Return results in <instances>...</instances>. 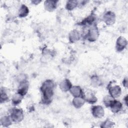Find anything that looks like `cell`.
<instances>
[{"instance_id":"9a60e30c","label":"cell","mask_w":128,"mask_h":128,"mask_svg":"<svg viewBox=\"0 0 128 128\" xmlns=\"http://www.w3.org/2000/svg\"><path fill=\"white\" fill-rule=\"evenodd\" d=\"M84 102L85 100L82 96L74 98L72 102L74 106L76 108H80L84 104Z\"/></svg>"},{"instance_id":"3957f363","label":"cell","mask_w":128,"mask_h":128,"mask_svg":"<svg viewBox=\"0 0 128 128\" xmlns=\"http://www.w3.org/2000/svg\"><path fill=\"white\" fill-rule=\"evenodd\" d=\"M10 117L12 122H21L24 117L22 110L21 108H13L10 111Z\"/></svg>"},{"instance_id":"5b68a950","label":"cell","mask_w":128,"mask_h":128,"mask_svg":"<svg viewBox=\"0 0 128 128\" xmlns=\"http://www.w3.org/2000/svg\"><path fill=\"white\" fill-rule=\"evenodd\" d=\"M108 89V90L109 95L114 98L119 97L121 94L122 90L120 87L118 85L112 86V84H110Z\"/></svg>"},{"instance_id":"d6986e66","label":"cell","mask_w":128,"mask_h":128,"mask_svg":"<svg viewBox=\"0 0 128 128\" xmlns=\"http://www.w3.org/2000/svg\"><path fill=\"white\" fill-rule=\"evenodd\" d=\"M23 96H22V94H20L17 92L12 96V104L14 106H16L18 104L20 103L23 98Z\"/></svg>"},{"instance_id":"7c38bea8","label":"cell","mask_w":128,"mask_h":128,"mask_svg":"<svg viewBox=\"0 0 128 128\" xmlns=\"http://www.w3.org/2000/svg\"><path fill=\"white\" fill-rule=\"evenodd\" d=\"M72 86L71 82L67 78L62 80L60 84V88L64 92H66L70 90Z\"/></svg>"},{"instance_id":"cb8c5ba5","label":"cell","mask_w":128,"mask_h":128,"mask_svg":"<svg viewBox=\"0 0 128 128\" xmlns=\"http://www.w3.org/2000/svg\"><path fill=\"white\" fill-rule=\"evenodd\" d=\"M114 124L110 120H106L102 124V125L100 126L102 128H111L113 126V125Z\"/></svg>"},{"instance_id":"277c9868","label":"cell","mask_w":128,"mask_h":128,"mask_svg":"<svg viewBox=\"0 0 128 128\" xmlns=\"http://www.w3.org/2000/svg\"><path fill=\"white\" fill-rule=\"evenodd\" d=\"M82 90V98H84L85 102L90 104H94L97 102V98L92 90L90 89H85Z\"/></svg>"},{"instance_id":"44dd1931","label":"cell","mask_w":128,"mask_h":128,"mask_svg":"<svg viewBox=\"0 0 128 128\" xmlns=\"http://www.w3.org/2000/svg\"><path fill=\"white\" fill-rule=\"evenodd\" d=\"M78 5V2L76 0H68L67 2L66 8L68 10H73Z\"/></svg>"},{"instance_id":"7a4b0ae2","label":"cell","mask_w":128,"mask_h":128,"mask_svg":"<svg viewBox=\"0 0 128 128\" xmlns=\"http://www.w3.org/2000/svg\"><path fill=\"white\" fill-rule=\"evenodd\" d=\"M99 32L98 28L96 25L94 24L89 28L84 36L88 41L94 42L97 40Z\"/></svg>"},{"instance_id":"8992f818","label":"cell","mask_w":128,"mask_h":128,"mask_svg":"<svg viewBox=\"0 0 128 128\" xmlns=\"http://www.w3.org/2000/svg\"><path fill=\"white\" fill-rule=\"evenodd\" d=\"M103 20L107 25H112L116 20V15L112 11H108L103 16Z\"/></svg>"},{"instance_id":"8fae6325","label":"cell","mask_w":128,"mask_h":128,"mask_svg":"<svg viewBox=\"0 0 128 128\" xmlns=\"http://www.w3.org/2000/svg\"><path fill=\"white\" fill-rule=\"evenodd\" d=\"M70 92L72 95L74 97H82L83 95V90L81 88L80 86H72L70 88Z\"/></svg>"},{"instance_id":"4fadbf2b","label":"cell","mask_w":128,"mask_h":128,"mask_svg":"<svg viewBox=\"0 0 128 128\" xmlns=\"http://www.w3.org/2000/svg\"><path fill=\"white\" fill-rule=\"evenodd\" d=\"M58 1L56 0H46L44 3L45 9L48 12H52L57 6Z\"/></svg>"},{"instance_id":"30bf717a","label":"cell","mask_w":128,"mask_h":128,"mask_svg":"<svg viewBox=\"0 0 128 128\" xmlns=\"http://www.w3.org/2000/svg\"><path fill=\"white\" fill-rule=\"evenodd\" d=\"M28 90V81H25L19 83V86L18 90V92L22 94V96H25Z\"/></svg>"},{"instance_id":"e0dca14e","label":"cell","mask_w":128,"mask_h":128,"mask_svg":"<svg viewBox=\"0 0 128 128\" xmlns=\"http://www.w3.org/2000/svg\"><path fill=\"white\" fill-rule=\"evenodd\" d=\"M95 17L93 15H90L86 18L80 24L84 25V26H92L94 24V22H95Z\"/></svg>"},{"instance_id":"ffe728a7","label":"cell","mask_w":128,"mask_h":128,"mask_svg":"<svg viewBox=\"0 0 128 128\" xmlns=\"http://www.w3.org/2000/svg\"><path fill=\"white\" fill-rule=\"evenodd\" d=\"M12 122L10 116H6L2 117L0 119V124L4 126H8L12 124Z\"/></svg>"},{"instance_id":"ac0fdd59","label":"cell","mask_w":128,"mask_h":128,"mask_svg":"<svg viewBox=\"0 0 128 128\" xmlns=\"http://www.w3.org/2000/svg\"><path fill=\"white\" fill-rule=\"evenodd\" d=\"M29 13L28 8L24 4H22L18 10V16L20 18H24Z\"/></svg>"},{"instance_id":"d4e9b609","label":"cell","mask_w":128,"mask_h":128,"mask_svg":"<svg viewBox=\"0 0 128 128\" xmlns=\"http://www.w3.org/2000/svg\"><path fill=\"white\" fill-rule=\"evenodd\" d=\"M122 83H123V85L124 86L127 88V86H128V79H127V78H124V80H123V82H122Z\"/></svg>"},{"instance_id":"7402d4cb","label":"cell","mask_w":128,"mask_h":128,"mask_svg":"<svg viewBox=\"0 0 128 128\" xmlns=\"http://www.w3.org/2000/svg\"><path fill=\"white\" fill-rule=\"evenodd\" d=\"M114 99V98L112 97L110 95H107V96H105L104 98L103 102L106 107L109 108L110 103L112 102V100Z\"/></svg>"},{"instance_id":"2e32d148","label":"cell","mask_w":128,"mask_h":128,"mask_svg":"<svg viewBox=\"0 0 128 128\" xmlns=\"http://www.w3.org/2000/svg\"><path fill=\"white\" fill-rule=\"evenodd\" d=\"M9 99V94L8 90L5 88H0V103L4 102Z\"/></svg>"},{"instance_id":"603a6c76","label":"cell","mask_w":128,"mask_h":128,"mask_svg":"<svg viewBox=\"0 0 128 128\" xmlns=\"http://www.w3.org/2000/svg\"><path fill=\"white\" fill-rule=\"evenodd\" d=\"M101 81L100 78L96 76H93L92 78V84L94 86H97L100 84Z\"/></svg>"},{"instance_id":"5bb4252c","label":"cell","mask_w":128,"mask_h":128,"mask_svg":"<svg viewBox=\"0 0 128 128\" xmlns=\"http://www.w3.org/2000/svg\"><path fill=\"white\" fill-rule=\"evenodd\" d=\"M69 40L71 42H74L78 41L80 38V34L79 32L76 30H72L69 34Z\"/></svg>"},{"instance_id":"9c48e42d","label":"cell","mask_w":128,"mask_h":128,"mask_svg":"<svg viewBox=\"0 0 128 128\" xmlns=\"http://www.w3.org/2000/svg\"><path fill=\"white\" fill-rule=\"evenodd\" d=\"M122 104L120 101L116 100L114 98L110 103L109 107L112 112L118 113L122 110Z\"/></svg>"},{"instance_id":"52a82bcc","label":"cell","mask_w":128,"mask_h":128,"mask_svg":"<svg viewBox=\"0 0 128 128\" xmlns=\"http://www.w3.org/2000/svg\"><path fill=\"white\" fill-rule=\"evenodd\" d=\"M91 112L92 116L96 118H101L104 114L103 107L101 106H93L91 108Z\"/></svg>"},{"instance_id":"484cf974","label":"cell","mask_w":128,"mask_h":128,"mask_svg":"<svg viewBox=\"0 0 128 128\" xmlns=\"http://www.w3.org/2000/svg\"><path fill=\"white\" fill-rule=\"evenodd\" d=\"M32 2L34 4H38L39 2H40V1H39V0H38V1H36V0H34V1H32Z\"/></svg>"},{"instance_id":"4316f807","label":"cell","mask_w":128,"mask_h":128,"mask_svg":"<svg viewBox=\"0 0 128 128\" xmlns=\"http://www.w3.org/2000/svg\"><path fill=\"white\" fill-rule=\"evenodd\" d=\"M127 100H128V96H126V97L124 98V100L126 101V104L127 105Z\"/></svg>"},{"instance_id":"ba28073f","label":"cell","mask_w":128,"mask_h":128,"mask_svg":"<svg viewBox=\"0 0 128 128\" xmlns=\"http://www.w3.org/2000/svg\"><path fill=\"white\" fill-rule=\"evenodd\" d=\"M127 46V40L123 36H120L118 37L116 41V48L118 52H120L126 48Z\"/></svg>"},{"instance_id":"6da1fadb","label":"cell","mask_w":128,"mask_h":128,"mask_svg":"<svg viewBox=\"0 0 128 128\" xmlns=\"http://www.w3.org/2000/svg\"><path fill=\"white\" fill-rule=\"evenodd\" d=\"M54 83L52 80H46L40 88L42 92V100L44 104H49L52 100L54 94Z\"/></svg>"}]
</instances>
